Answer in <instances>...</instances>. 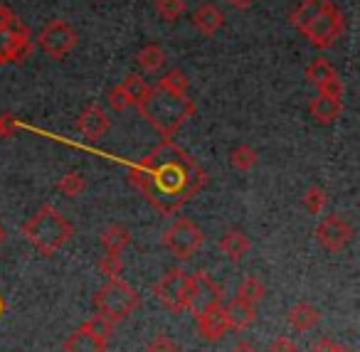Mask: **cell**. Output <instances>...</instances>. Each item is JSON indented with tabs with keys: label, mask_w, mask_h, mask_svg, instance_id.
<instances>
[{
	"label": "cell",
	"mask_w": 360,
	"mask_h": 352,
	"mask_svg": "<svg viewBox=\"0 0 360 352\" xmlns=\"http://www.w3.org/2000/svg\"><path fill=\"white\" fill-rule=\"evenodd\" d=\"M106 345H109V342L99 340V337H94L89 330H84V327L79 325L65 340V352H106Z\"/></svg>",
	"instance_id": "cell-19"
},
{
	"label": "cell",
	"mask_w": 360,
	"mask_h": 352,
	"mask_svg": "<svg viewBox=\"0 0 360 352\" xmlns=\"http://www.w3.org/2000/svg\"><path fill=\"white\" fill-rule=\"evenodd\" d=\"M22 237L32 244L40 254L52 256L60 252L65 244L72 242L75 237V227L72 222L52 204L37 209V214L27 224H22Z\"/></svg>",
	"instance_id": "cell-3"
},
{
	"label": "cell",
	"mask_w": 360,
	"mask_h": 352,
	"mask_svg": "<svg viewBox=\"0 0 360 352\" xmlns=\"http://www.w3.org/2000/svg\"><path fill=\"white\" fill-rule=\"evenodd\" d=\"M155 13L160 20L175 22L186 15V0H155Z\"/></svg>",
	"instance_id": "cell-30"
},
{
	"label": "cell",
	"mask_w": 360,
	"mask_h": 352,
	"mask_svg": "<svg viewBox=\"0 0 360 352\" xmlns=\"http://www.w3.org/2000/svg\"><path fill=\"white\" fill-rule=\"evenodd\" d=\"M338 352H355V350H353V347H345V345H340V347H338Z\"/></svg>",
	"instance_id": "cell-42"
},
{
	"label": "cell",
	"mask_w": 360,
	"mask_h": 352,
	"mask_svg": "<svg viewBox=\"0 0 360 352\" xmlns=\"http://www.w3.org/2000/svg\"><path fill=\"white\" fill-rule=\"evenodd\" d=\"M77 42H79V35L67 20H52L50 25L42 27L40 37H37L40 50L52 60H65L77 47Z\"/></svg>",
	"instance_id": "cell-9"
},
{
	"label": "cell",
	"mask_w": 360,
	"mask_h": 352,
	"mask_svg": "<svg viewBox=\"0 0 360 352\" xmlns=\"http://www.w3.org/2000/svg\"><path fill=\"white\" fill-rule=\"evenodd\" d=\"M119 86L124 89L126 99H129V106H141V101H143L150 91V84L141 74H129Z\"/></svg>",
	"instance_id": "cell-22"
},
{
	"label": "cell",
	"mask_w": 360,
	"mask_h": 352,
	"mask_svg": "<svg viewBox=\"0 0 360 352\" xmlns=\"http://www.w3.org/2000/svg\"><path fill=\"white\" fill-rule=\"evenodd\" d=\"M319 91L323 96H328V99H335V101H343V94H345V86L343 82L338 79V74L330 77L328 82H323V84L319 86Z\"/></svg>",
	"instance_id": "cell-33"
},
{
	"label": "cell",
	"mask_w": 360,
	"mask_h": 352,
	"mask_svg": "<svg viewBox=\"0 0 360 352\" xmlns=\"http://www.w3.org/2000/svg\"><path fill=\"white\" fill-rule=\"evenodd\" d=\"M109 104H111V109L119 111V114L124 109H129V99H126V94H124L121 86H114V89L109 91Z\"/></svg>",
	"instance_id": "cell-35"
},
{
	"label": "cell",
	"mask_w": 360,
	"mask_h": 352,
	"mask_svg": "<svg viewBox=\"0 0 360 352\" xmlns=\"http://www.w3.org/2000/svg\"><path fill=\"white\" fill-rule=\"evenodd\" d=\"M230 163L235 170H240V173H247V170H252L257 163H259V153H257L252 145H237L235 150L230 153Z\"/></svg>",
	"instance_id": "cell-25"
},
{
	"label": "cell",
	"mask_w": 360,
	"mask_h": 352,
	"mask_svg": "<svg viewBox=\"0 0 360 352\" xmlns=\"http://www.w3.org/2000/svg\"><path fill=\"white\" fill-rule=\"evenodd\" d=\"M299 32L311 42V45L319 47V50H330V47L343 37L345 15L340 13L338 6H333V3L328 0V3H326V6L321 8L314 18H311V20L306 22Z\"/></svg>",
	"instance_id": "cell-6"
},
{
	"label": "cell",
	"mask_w": 360,
	"mask_h": 352,
	"mask_svg": "<svg viewBox=\"0 0 360 352\" xmlns=\"http://www.w3.org/2000/svg\"><path fill=\"white\" fill-rule=\"evenodd\" d=\"M89 188V183H86V178L82 173H77V170H72V173H67L65 178H60V183H57V190H60L65 197H79L84 190Z\"/></svg>",
	"instance_id": "cell-27"
},
{
	"label": "cell",
	"mask_w": 360,
	"mask_h": 352,
	"mask_svg": "<svg viewBox=\"0 0 360 352\" xmlns=\"http://www.w3.org/2000/svg\"><path fill=\"white\" fill-rule=\"evenodd\" d=\"M340 342L330 340V337H321V340L314 342V352H338Z\"/></svg>",
	"instance_id": "cell-36"
},
{
	"label": "cell",
	"mask_w": 360,
	"mask_h": 352,
	"mask_svg": "<svg viewBox=\"0 0 360 352\" xmlns=\"http://www.w3.org/2000/svg\"><path fill=\"white\" fill-rule=\"evenodd\" d=\"M264 296H266V286L257 276L242 278V283L237 286V298L252 303V306H259V303L264 301Z\"/></svg>",
	"instance_id": "cell-23"
},
{
	"label": "cell",
	"mask_w": 360,
	"mask_h": 352,
	"mask_svg": "<svg viewBox=\"0 0 360 352\" xmlns=\"http://www.w3.org/2000/svg\"><path fill=\"white\" fill-rule=\"evenodd\" d=\"M227 6H232L235 11H247L255 6V0H227Z\"/></svg>",
	"instance_id": "cell-39"
},
{
	"label": "cell",
	"mask_w": 360,
	"mask_h": 352,
	"mask_svg": "<svg viewBox=\"0 0 360 352\" xmlns=\"http://www.w3.org/2000/svg\"><path fill=\"white\" fill-rule=\"evenodd\" d=\"M82 327H84V330H89L94 337H99V340L109 342V340H111V335H114L116 322H111L109 318H104L101 313H96V315H91L89 320L82 322Z\"/></svg>",
	"instance_id": "cell-28"
},
{
	"label": "cell",
	"mask_w": 360,
	"mask_h": 352,
	"mask_svg": "<svg viewBox=\"0 0 360 352\" xmlns=\"http://www.w3.org/2000/svg\"><path fill=\"white\" fill-rule=\"evenodd\" d=\"M13 131H15V121H13V116H0V138L13 136Z\"/></svg>",
	"instance_id": "cell-37"
},
{
	"label": "cell",
	"mask_w": 360,
	"mask_h": 352,
	"mask_svg": "<svg viewBox=\"0 0 360 352\" xmlns=\"http://www.w3.org/2000/svg\"><path fill=\"white\" fill-rule=\"evenodd\" d=\"M139 111L163 138H173L195 116V101L188 94H175V91L160 89V86H150Z\"/></svg>",
	"instance_id": "cell-2"
},
{
	"label": "cell",
	"mask_w": 360,
	"mask_h": 352,
	"mask_svg": "<svg viewBox=\"0 0 360 352\" xmlns=\"http://www.w3.org/2000/svg\"><path fill=\"white\" fill-rule=\"evenodd\" d=\"M15 18V13L11 11L8 6H0V30H6L8 25H11V20Z\"/></svg>",
	"instance_id": "cell-38"
},
{
	"label": "cell",
	"mask_w": 360,
	"mask_h": 352,
	"mask_svg": "<svg viewBox=\"0 0 360 352\" xmlns=\"http://www.w3.org/2000/svg\"><path fill=\"white\" fill-rule=\"evenodd\" d=\"M198 330L205 340L217 342L225 335L230 327H227V318H225V303H210V306L200 308L198 311Z\"/></svg>",
	"instance_id": "cell-11"
},
{
	"label": "cell",
	"mask_w": 360,
	"mask_h": 352,
	"mask_svg": "<svg viewBox=\"0 0 360 352\" xmlns=\"http://www.w3.org/2000/svg\"><path fill=\"white\" fill-rule=\"evenodd\" d=\"M153 296L170 313L193 311V303H195V281H193V273L183 271V268H173V271H168L153 286Z\"/></svg>",
	"instance_id": "cell-5"
},
{
	"label": "cell",
	"mask_w": 360,
	"mask_h": 352,
	"mask_svg": "<svg viewBox=\"0 0 360 352\" xmlns=\"http://www.w3.org/2000/svg\"><path fill=\"white\" fill-rule=\"evenodd\" d=\"M32 55V32L25 20L13 18L6 30H0V65H22Z\"/></svg>",
	"instance_id": "cell-8"
},
{
	"label": "cell",
	"mask_w": 360,
	"mask_h": 352,
	"mask_svg": "<svg viewBox=\"0 0 360 352\" xmlns=\"http://www.w3.org/2000/svg\"><path fill=\"white\" fill-rule=\"evenodd\" d=\"M155 86L175 91V94H188V89H191V79H188V74L183 70H170L168 74H163V79H160Z\"/></svg>",
	"instance_id": "cell-29"
},
{
	"label": "cell",
	"mask_w": 360,
	"mask_h": 352,
	"mask_svg": "<svg viewBox=\"0 0 360 352\" xmlns=\"http://www.w3.org/2000/svg\"><path fill=\"white\" fill-rule=\"evenodd\" d=\"M136 62H139V67L143 72H148V74H155V72H160L165 67V62H168V55H165V50L160 45H146L143 50L139 52Z\"/></svg>",
	"instance_id": "cell-21"
},
{
	"label": "cell",
	"mask_w": 360,
	"mask_h": 352,
	"mask_svg": "<svg viewBox=\"0 0 360 352\" xmlns=\"http://www.w3.org/2000/svg\"><path fill=\"white\" fill-rule=\"evenodd\" d=\"M220 249L232 261H242V259L252 252V239H250V234L242 232V229H227L220 239Z\"/></svg>",
	"instance_id": "cell-17"
},
{
	"label": "cell",
	"mask_w": 360,
	"mask_h": 352,
	"mask_svg": "<svg viewBox=\"0 0 360 352\" xmlns=\"http://www.w3.org/2000/svg\"><path fill=\"white\" fill-rule=\"evenodd\" d=\"M163 247L173 254L178 261H188L193 259L205 244V232L193 222L191 217H178L160 237Z\"/></svg>",
	"instance_id": "cell-7"
},
{
	"label": "cell",
	"mask_w": 360,
	"mask_h": 352,
	"mask_svg": "<svg viewBox=\"0 0 360 352\" xmlns=\"http://www.w3.org/2000/svg\"><path fill=\"white\" fill-rule=\"evenodd\" d=\"M141 306V296L131 283L124 278H111L104 288H99L94 296V308L111 322L126 320L136 308Z\"/></svg>",
	"instance_id": "cell-4"
},
{
	"label": "cell",
	"mask_w": 360,
	"mask_h": 352,
	"mask_svg": "<svg viewBox=\"0 0 360 352\" xmlns=\"http://www.w3.org/2000/svg\"><path fill=\"white\" fill-rule=\"evenodd\" d=\"M77 129H79V133L84 136V138L101 141L111 131V119H109V114L101 109V106L91 104V106H86V109L82 111L79 121H77Z\"/></svg>",
	"instance_id": "cell-12"
},
{
	"label": "cell",
	"mask_w": 360,
	"mask_h": 352,
	"mask_svg": "<svg viewBox=\"0 0 360 352\" xmlns=\"http://www.w3.org/2000/svg\"><path fill=\"white\" fill-rule=\"evenodd\" d=\"M301 204H304L306 212H311V214L326 212V207H328V193H326L321 185H311L304 193V197H301Z\"/></svg>",
	"instance_id": "cell-26"
},
{
	"label": "cell",
	"mask_w": 360,
	"mask_h": 352,
	"mask_svg": "<svg viewBox=\"0 0 360 352\" xmlns=\"http://www.w3.org/2000/svg\"><path fill=\"white\" fill-rule=\"evenodd\" d=\"M309 114H311V119H314L316 124L330 126V124H335V121L340 119V114H343V101H335V99H328V96L319 94L316 99H311Z\"/></svg>",
	"instance_id": "cell-16"
},
{
	"label": "cell",
	"mask_w": 360,
	"mask_h": 352,
	"mask_svg": "<svg viewBox=\"0 0 360 352\" xmlns=\"http://www.w3.org/2000/svg\"><path fill=\"white\" fill-rule=\"evenodd\" d=\"M319 322H321V311L311 306V303H296L289 311V325L294 327L296 332L314 330Z\"/></svg>",
	"instance_id": "cell-18"
},
{
	"label": "cell",
	"mask_w": 360,
	"mask_h": 352,
	"mask_svg": "<svg viewBox=\"0 0 360 352\" xmlns=\"http://www.w3.org/2000/svg\"><path fill=\"white\" fill-rule=\"evenodd\" d=\"M146 352H180V345L175 342L173 335H168V332H158V335H153L148 340Z\"/></svg>",
	"instance_id": "cell-32"
},
{
	"label": "cell",
	"mask_w": 360,
	"mask_h": 352,
	"mask_svg": "<svg viewBox=\"0 0 360 352\" xmlns=\"http://www.w3.org/2000/svg\"><path fill=\"white\" fill-rule=\"evenodd\" d=\"M225 20H227L225 13H222L215 3H202V6L193 13V25H195V30L205 37L217 35V32L225 27Z\"/></svg>",
	"instance_id": "cell-13"
},
{
	"label": "cell",
	"mask_w": 360,
	"mask_h": 352,
	"mask_svg": "<svg viewBox=\"0 0 360 352\" xmlns=\"http://www.w3.org/2000/svg\"><path fill=\"white\" fill-rule=\"evenodd\" d=\"M193 281H195V303H193V308L200 311V308L210 306V303H222L225 288L210 273H198V276H193Z\"/></svg>",
	"instance_id": "cell-15"
},
{
	"label": "cell",
	"mask_w": 360,
	"mask_h": 352,
	"mask_svg": "<svg viewBox=\"0 0 360 352\" xmlns=\"http://www.w3.org/2000/svg\"><path fill=\"white\" fill-rule=\"evenodd\" d=\"M131 242H134V234H131V229L124 227V224H109V227L101 232V247H104L106 252L121 254Z\"/></svg>",
	"instance_id": "cell-20"
},
{
	"label": "cell",
	"mask_w": 360,
	"mask_h": 352,
	"mask_svg": "<svg viewBox=\"0 0 360 352\" xmlns=\"http://www.w3.org/2000/svg\"><path fill=\"white\" fill-rule=\"evenodd\" d=\"M230 352H257V350H255V347L250 345V342H237V345L232 347Z\"/></svg>",
	"instance_id": "cell-40"
},
{
	"label": "cell",
	"mask_w": 360,
	"mask_h": 352,
	"mask_svg": "<svg viewBox=\"0 0 360 352\" xmlns=\"http://www.w3.org/2000/svg\"><path fill=\"white\" fill-rule=\"evenodd\" d=\"M3 311H6V301L0 298V315H3Z\"/></svg>",
	"instance_id": "cell-43"
},
{
	"label": "cell",
	"mask_w": 360,
	"mask_h": 352,
	"mask_svg": "<svg viewBox=\"0 0 360 352\" xmlns=\"http://www.w3.org/2000/svg\"><path fill=\"white\" fill-rule=\"evenodd\" d=\"M129 180L160 214H178L207 185V170L188 150L163 138L129 168Z\"/></svg>",
	"instance_id": "cell-1"
},
{
	"label": "cell",
	"mask_w": 360,
	"mask_h": 352,
	"mask_svg": "<svg viewBox=\"0 0 360 352\" xmlns=\"http://www.w3.org/2000/svg\"><path fill=\"white\" fill-rule=\"evenodd\" d=\"M330 77H335V67L330 65V60H326V57H316V60L306 67V79H309V84H314L316 89H319L323 82H328Z\"/></svg>",
	"instance_id": "cell-24"
},
{
	"label": "cell",
	"mask_w": 360,
	"mask_h": 352,
	"mask_svg": "<svg viewBox=\"0 0 360 352\" xmlns=\"http://www.w3.org/2000/svg\"><path fill=\"white\" fill-rule=\"evenodd\" d=\"M355 237L353 224L340 214H328L326 219H321V224L316 227V239L326 252H343Z\"/></svg>",
	"instance_id": "cell-10"
},
{
	"label": "cell",
	"mask_w": 360,
	"mask_h": 352,
	"mask_svg": "<svg viewBox=\"0 0 360 352\" xmlns=\"http://www.w3.org/2000/svg\"><path fill=\"white\" fill-rule=\"evenodd\" d=\"M269 352H299V345L291 335H279L271 340Z\"/></svg>",
	"instance_id": "cell-34"
},
{
	"label": "cell",
	"mask_w": 360,
	"mask_h": 352,
	"mask_svg": "<svg viewBox=\"0 0 360 352\" xmlns=\"http://www.w3.org/2000/svg\"><path fill=\"white\" fill-rule=\"evenodd\" d=\"M99 271L104 273L106 278H121V273H124V259H121V254H114V252H106L99 256Z\"/></svg>",
	"instance_id": "cell-31"
},
{
	"label": "cell",
	"mask_w": 360,
	"mask_h": 352,
	"mask_svg": "<svg viewBox=\"0 0 360 352\" xmlns=\"http://www.w3.org/2000/svg\"><path fill=\"white\" fill-rule=\"evenodd\" d=\"M6 237H8V234H6V227H3V224H0V244L6 242Z\"/></svg>",
	"instance_id": "cell-41"
},
{
	"label": "cell",
	"mask_w": 360,
	"mask_h": 352,
	"mask_svg": "<svg viewBox=\"0 0 360 352\" xmlns=\"http://www.w3.org/2000/svg\"><path fill=\"white\" fill-rule=\"evenodd\" d=\"M225 318L230 330L242 332L257 320V306L242 301V298H232L230 303H225Z\"/></svg>",
	"instance_id": "cell-14"
}]
</instances>
